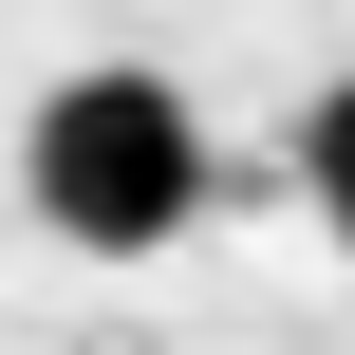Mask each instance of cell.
<instances>
[{
    "label": "cell",
    "mask_w": 355,
    "mask_h": 355,
    "mask_svg": "<svg viewBox=\"0 0 355 355\" xmlns=\"http://www.w3.org/2000/svg\"><path fill=\"white\" fill-rule=\"evenodd\" d=\"M19 187H37V225L56 243H94V262H131V243H168L187 206H206V131H187V94L168 75H56L37 94V131H19Z\"/></svg>",
    "instance_id": "1"
},
{
    "label": "cell",
    "mask_w": 355,
    "mask_h": 355,
    "mask_svg": "<svg viewBox=\"0 0 355 355\" xmlns=\"http://www.w3.org/2000/svg\"><path fill=\"white\" fill-rule=\"evenodd\" d=\"M300 187H318V225L355 243V75L318 94V112H300Z\"/></svg>",
    "instance_id": "2"
}]
</instances>
